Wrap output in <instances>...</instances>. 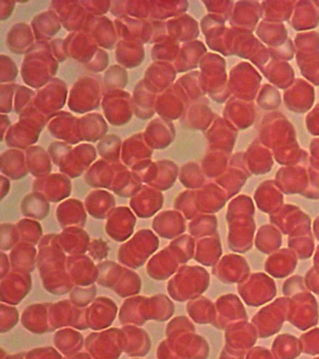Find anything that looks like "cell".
Here are the masks:
<instances>
[{
  "label": "cell",
  "mask_w": 319,
  "mask_h": 359,
  "mask_svg": "<svg viewBox=\"0 0 319 359\" xmlns=\"http://www.w3.org/2000/svg\"><path fill=\"white\" fill-rule=\"evenodd\" d=\"M57 215L61 226H83L86 220V207L78 199H68L58 206Z\"/></svg>",
  "instance_id": "4dcf8cb0"
},
{
  "label": "cell",
  "mask_w": 319,
  "mask_h": 359,
  "mask_svg": "<svg viewBox=\"0 0 319 359\" xmlns=\"http://www.w3.org/2000/svg\"><path fill=\"white\" fill-rule=\"evenodd\" d=\"M123 163L99 159L85 173L86 182L92 187L111 189L117 171L123 167Z\"/></svg>",
  "instance_id": "e0dca14e"
},
{
  "label": "cell",
  "mask_w": 319,
  "mask_h": 359,
  "mask_svg": "<svg viewBox=\"0 0 319 359\" xmlns=\"http://www.w3.org/2000/svg\"><path fill=\"white\" fill-rule=\"evenodd\" d=\"M25 153L30 174L37 179L49 175L52 170V159L48 151L41 146L34 145L25 150Z\"/></svg>",
  "instance_id": "f546056e"
},
{
  "label": "cell",
  "mask_w": 319,
  "mask_h": 359,
  "mask_svg": "<svg viewBox=\"0 0 319 359\" xmlns=\"http://www.w3.org/2000/svg\"><path fill=\"white\" fill-rule=\"evenodd\" d=\"M0 119H1V142H4L7 131L9 130L12 126H11V120L8 115L1 114Z\"/></svg>",
  "instance_id": "f5cc1de1"
},
{
  "label": "cell",
  "mask_w": 319,
  "mask_h": 359,
  "mask_svg": "<svg viewBox=\"0 0 319 359\" xmlns=\"http://www.w3.org/2000/svg\"><path fill=\"white\" fill-rule=\"evenodd\" d=\"M144 139L153 150L169 147L175 139V128L172 122L156 118L148 123L144 131Z\"/></svg>",
  "instance_id": "2e32d148"
},
{
  "label": "cell",
  "mask_w": 319,
  "mask_h": 359,
  "mask_svg": "<svg viewBox=\"0 0 319 359\" xmlns=\"http://www.w3.org/2000/svg\"><path fill=\"white\" fill-rule=\"evenodd\" d=\"M105 92L111 90H124L128 83L127 69L120 65H113L104 73Z\"/></svg>",
  "instance_id": "f35d334b"
},
{
  "label": "cell",
  "mask_w": 319,
  "mask_h": 359,
  "mask_svg": "<svg viewBox=\"0 0 319 359\" xmlns=\"http://www.w3.org/2000/svg\"><path fill=\"white\" fill-rule=\"evenodd\" d=\"M122 144V140L118 136L114 134L107 135L97 143V153L102 159L111 162H120Z\"/></svg>",
  "instance_id": "74e56055"
},
{
  "label": "cell",
  "mask_w": 319,
  "mask_h": 359,
  "mask_svg": "<svg viewBox=\"0 0 319 359\" xmlns=\"http://www.w3.org/2000/svg\"><path fill=\"white\" fill-rule=\"evenodd\" d=\"M50 134L60 142L78 145L83 142L80 132V118L72 112L60 111L49 120L47 125Z\"/></svg>",
  "instance_id": "8fae6325"
},
{
  "label": "cell",
  "mask_w": 319,
  "mask_h": 359,
  "mask_svg": "<svg viewBox=\"0 0 319 359\" xmlns=\"http://www.w3.org/2000/svg\"><path fill=\"white\" fill-rule=\"evenodd\" d=\"M22 212L27 217L43 219L49 212L48 199L40 192L29 194L21 204Z\"/></svg>",
  "instance_id": "d590c367"
},
{
  "label": "cell",
  "mask_w": 319,
  "mask_h": 359,
  "mask_svg": "<svg viewBox=\"0 0 319 359\" xmlns=\"http://www.w3.org/2000/svg\"><path fill=\"white\" fill-rule=\"evenodd\" d=\"M81 3L88 13L93 16H104L111 11V1L109 0H83Z\"/></svg>",
  "instance_id": "f6af8a7d"
},
{
  "label": "cell",
  "mask_w": 319,
  "mask_h": 359,
  "mask_svg": "<svg viewBox=\"0 0 319 359\" xmlns=\"http://www.w3.org/2000/svg\"><path fill=\"white\" fill-rule=\"evenodd\" d=\"M166 28L168 36L176 39L180 43L192 41L198 35L197 22L189 14H183V15L168 20Z\"/></svg>",
  "instance_id": "d4e9b609"
},
{
  "label": "cell",
  "mask_w": 319,
  "mask_h": 359,
  "mask_svg": "<svg viewBox=\"0 0 319 359\" xmlns=\"http://www.w3.org/2000/svg\"><path fill=\"white\" fill-rule=\"evenodd\" d=\"M69 93L65 81L58 78L52 79L36 92L33 105L50 120L62 111L61 109L68 102Z\"/></svg>",
  "instance_id": "5b68a950"
},
{
  "label": "cell",
  "mask_w": 319,
  "mask_h": 359,
  "mask_svg": "<svg viewBox=\"0 0 319 359\" xmlns=\"http://www.w3.org/2000/svg\"><path fill=\"white\" fill-rule=\"evenodd\" d=\"M18 67L10 56H0V83H13L18 78Z\"/></svg>",
  "instance_id": "b9f144b4"
},
{
  "label": "cell",
  "mask_w": 319,
  "mask_h": 359,
  "mask_svg": "<svg viewBox=\"0 0 319 359\" xmlns=\"http://www.w3.org/2000/svg\"><path fill=\"white\" fill-rule=\"evenodd\" d=\"M153 149L147 144L144 132L133 135L123 142L121 162L128 168L144 160L151 159Z\"/></svg>",
  "instance_id": "d6986e66"
},
{
  "label": "cell",
  "mask_w": 319,
  "mask_h": 359,
  "mask_svg": "<svg viewBox=\"0 0 319 359\" xmlns=\"http://www.w3.org/2000/svg\"><path fill=\"white\" fill-rule=\"evenodd\" d=\"M177 83L186 92L189 100H197L203 94V80L200 77V73L197 72L186 73L178 79Z\"/></svg>",
  "instance_id": "ab89813d"
},
{
  "label": "cell",
  "mask_w": 319,
  "mask_h": 359,
  "mask_svg": "<svg viewBox=\"0 0 319 359\" xmlns=\"http://www.w3.org/2000/svg\"><path fill=\"white\" fill-rule=\"evenodd\" d=\"M204 52H205V48L200 41H189L181 44L180 52L173 63L176 72H186L195 69Z\"/></svg>",
  "instance_id": "1f68e13d"
},
{
  "label": "cell",
  "mask_w": 319,
  "mask_h": 359,
  "mask_svg": "<svg viewBox=\"0 0 319 359\" xmlns=\"http://www.w3.org/2000/svg\"><path fill=\"white\" fill-rule=\"evenodd\" d=\"M15 1L10 0H0V20L5 21L10 18L15 8Z\"/></svg>",
  "instance_id": "816d5d0a"
},
{
  "label": "cell",
  "mask_w": 319,
  "mask_h": 359,
  "mask_svg": "<svg viewBox=\"0 0 319 359\" xmlns=\"http://www.w3.org/2000/svg\"><path fill=\"white\" fill-rule=\"evenodd\" d=\"M109 65V55L104 49L100 48L97 50L96 55L90 63L85 66L86 69L90 70L91 72L100 73L106 72L108 69Z\"/></svg>",
  "instance_id": "c3c4849f"
},
{
  "label": "cell",
  "mask_w": 319,
  "mask_h": 359,
  "mask_svg": "<svg viewBox=\"0 0 319 359\" xmlns=\"http://www.w3.org/2000/svg\"><path fill=\"white\" fill-rule=\"evenodd\" d=\"M97 154L96 148L90 143H80L69 151L58 168L69 178H77L86 173L97 161Z\"/></svg>",
  "instance_id": "ba28073f"
},
{
  "label": "cell",
  "mask_w": 319,
  "mask_h": 359,
  "mask_svg": "<svg viewBox=\"0 0 319 359\" xmlns=\"http://www.w3.org/2000/svg\"><path fill=\"white\" fill-rule=\"evenodd\" d=\"M80 132L83 142H97L107 136L108 123L97 112H90L80 118Z\"/></svg>",
  "instance_id": "484cf974"
},
{
  "label": "cell",
  "mask_w": 319,
  "mask_h": 359,
  "mask_svg": "<svg viewBox=\"0 0 319 359\" xmlns=\"http://www.w3.org/2000/svg\"><path fill=\"white\" fill-rule=\"evenodd\" d=\"M117 63L125 69H133L142 64L145 58L144 44L135 41H119L116 47Z\"/></svg>",
  "instance_id": "4316f807"
},
{
  "label": "cell",
  "mask_w": 319,
  "mask_h": 359,
  "mask_svg": "<svg viewBox=\"0 0 319 359\" xmlns=\"http://www.w3.org/2000/svg\"><path fill=\"white\" fill-rule=\"evenodd\" d=\"M158 93L151 88L144 79L140 81L133 90L134 114L142 120L151 119L155 115V103Z\"/></svg>",
  "instance_id": "7402d4cb"
},
{
  "label": "cell",
  "mask_w": 319,
  "mask_h": 359,
  "mask_svg": "<svg viewBox=\"0 0 319 359\" xmlns=\"http://www.w3.org/2000/svg\"><path fill=\"white\" fill-rule=\"evenodd\" d=\"M32 25L20 22L13 25L7 34L6 43L11 52L16 55H27L36 45Z\"/></svg>",
  "instance_id": "ffe728a7"
},
{
  "label": "cell",
  "mask_w": 319,
  "mask_h": 359,
  "mask_svg": "<svg viewBox=\"0 0 319 359\" xmlns=\"http://www.w3.org/2000/svg\"><path fill=\"white\" fill-rule=\"evenodd\" d=\"M103 95L102 79L99 76H83L69 90V108L77 114H90L102 105Z\"/></svg>",
  "instance_id": "3957f363"
},
{
  "label": "cell",
  "mask_w": 319,
  "mask_h": 359,
  "mask_svg": "<svg viewBox=\"0 0 319 359\" xmlns=\"http://www.w3.org/2000/svg\"><path fill=\"white\" fill-rule=\"evenodd\" d=\"M18 86L19 84L15 83L0 84V112L2 114L12 112Z\"/></svg>",
  "instance_id": "60d3db41"
},
{
  "label": "cell",
  "mask_w": 319,
  "mask_h": 359,
  "mask_svg": "<svg viewBox=\"0 0 319 359\" xmlns=\"http://www.w3.org/2000/svg\"><path fill=\"white\" fill-rule=\"evenodd\" d=\"M102 107L105 119L114 126L127 125L134 114L133 98L125 90H111L103 95Z\"/></svg>",
  "instance_id": "8992f818"
},
{
  "label": "cell",
  "mask_w": 319,
  "mask_h": 359,
  "mask_svg": "<svg viewBox=\"0 0 319 359\" xmlns=\"http://www.w3.org/2000/svg\"><path fill=\"white\" fill-rule=\"evenodd\" d=\"M36 42H50L61 29L62 25L54 11H43L33 17L32 22Z\"/></svg>",
  "instance_id": "603a6c76"
},
{
  "label": "cell",
  "mask_w": 319,
  "mask_h": 359,
  "mask_svg": "<svg viewBox=\"0 0 319 359\" xmlns=\"http://www.w3.org/2000/svg\"><path fill=\"white\" fill-rule=\"evenodd\" d=\"M119 41H135L139 43H151L154 36L152 19H136L121 17L114 20Z\"/></svg>",
  "instance_id": "30bf717a"
},
{
  "label": "cell",
  "mask_w": 319,
  "mask_h": 359,
  "mask_svg": "<svg viewBox=\"0 0 319 359\" xmlns=\"http://www.w3.org/2000/svg\"><path fill=\"white\" fill-rule=\"evenodd\" d=\"M72 148H74L72 145L57 140V142L51 143L47 151H48L49 156L51 157L52 162L58 167L60 163L62 161L64 157L68 154Z\"/></svg>",
  "instance_id": "7dc6e473"
},
{
  "label": "cell",
  "mask_w": 319,
  "mask_h": 359,
  "mask_svg": "<svg viewBox=\"0 0 319 359\" xmlns=\"http://www.w3.org/2000/svg\"><path fill=\"white\" fill-rule=\"evenodd\" d=\"M179 178L184 187L196 188L201 182V171L195 163H187L181 168Z\"/></svg>",
  "instance_id": "7bdbcfd3"
},
{
  "label": "cell",
  "mask_w": 319,
  "mask_h": 359,
  "mask_svg": "<svg viewBox=\"0 0 319 359\" xmlns=\"http://www.w3.org/2000/svg\"><path fill=\"white\" fill-rule=\"evenodd\" d=\"M33 190L43 194L48 201L60 202L71 195L72 182L65 174L53 173L36 179Z\"/></svg>",
  "instance_id": "4fadbf2b"
},
{
  "label": "cell",
  "mask_w": 319,
  "mask_h": 359,
  "mask_svg": "<svg viewBox=\"0 0 319 359\" xmlns=\"http://www.w3.org/2000/svg\"><path fill=\"white\" fill-rule=\"evenodd\" d=\"M180 49V42L168 36L166 39L154 44L152 50H151V56H152L154 62L163 61L173 64L177 58Z\"/></svg>",
  "instance_id": "8d00e7d4"
},
{
  "label": "cell",
  "mask_w": 319,
  "mask_h": 359,
  "mask_svg": "<svg viewBox=\"0 0 319 359\" xmlns=\"http://www.w3.org/2000/svg\"><path fill=\"white\" fill-rule=\"evenodd\" d=\"M184 218L177 210H166L159 213L154 220L153 226L162 237H173L184 229Z\"/></svg>",
  "instance_id": "836d02e7"
},
{
  "label": "cell",
  "mask_w": 319,
  "mask_h": 359,
  "mask_svg": "<svg viewBox=\"0 0 319 359\" xmlns=\"http://www.w3.org/2000/svg\"><path fill=\"white\" fill-rule=\"evenodd\" d=\"M85 207L94 218L103 219L108 217L114 210L116 199L107 191L99 189L86 196Z\"/></svg>",
  "instance_id": "f1b7e54d"
},
{
  "label": "cell",
  "mask_w": 319,
  "mask_h": 359,
  "mask_svg": "<svg viewBox=\"0 0 319 359\" xmlns=\"http://www.w3.org/2000/svg\"><path fill=\"white\" fill-rule=\"evenodd\" d=\"M189 98L180 84H175L163 92L158 93L155 103V111L162 120L172 122L183 116L189 107Z\"/></svg>",
  "instance_id": "52a82bcc"
},
{
  "label": "cell",
  "mask_w": 319,
  "mask_h": 359,
  "mask_svg": "<svg viewBox=\"0 0 319 359\" xmlns=\"http://www.w3.org/2000/svg\"><path fill=\"white\" fill-rule=\"evenodd\" d=\"M36 92L30 87L19 86L15 92V103H13V109L16 114L20 115L25 109L32 104Z\"/></svg>",
  "instance_id": "ee69618b"
},
{
  "label": "cell",
  "mask_w": 319,
  "mask_h": 359,
  "mask_svg": "<svg viewBox=\"0 0 319 359\" xmlns=\"http://www.w3.org/2000/svg\"><path fill=\"white\" fill-rule=\"evenodd\" d=\"M151 10V0H117L111 1L110 11L116 18L150 19Z\"/></svg>",
  "instance_id": "83f0119b"
},
{
  "label": "cell",
  "mask_w": 319,
  "mask_h": 359,
  "mask_svg": "<svg viewBox=\"0 0 319 359\" xmlns=\"http://www.w3.org/2000/svg\"><path fill=\"white\" fill-rule=\"evenodd\" d=\"M177 73L172 63L156 61L148 67L144 73V80L158 94L175 83Z\"/></svg>",
  "instance_id": "ac0fdd59"
},
{
  "label": "cell",
  "mask_w": 319,
  "mask_h": 359,
  "mask_svg": "<svg viewBox=\"0 0 319 359\" xmlns=\"http://www.w3.org/2000/svg\"><path fill=\"white\" fill-rule=\"evenodd\" d=\"M150 19L166 22L186 14L189 8V2L176 1V0H151Z\"/></svg>",
  "instance_id": "d6a6232c"
},
{
  "label": "cell",
  "mask_w": 319,
  "mask_h": 359,
  "mask_svg": "<svg viewBox=\"0 0 319 359\" xmlns=\"http://www.w3.org/2000/svg\"><path fill=\"white\" fill-rule=\"evenodd\" d=\"M49 119L34 105L30 104L19 115L18 122L11 126L4 142L10 148L27 150L34 146Z\"/></svg>",
  "instance_id": "7a4b0ae2"
},
{
  "label": "cell",
  "mask_w": 319,
  "mask_h": 359,
  "mask_svg": "<svg viewBox=\"0 0 319 359\" xmlns=\"http://www.w3.org/2000/svg\"><path fill=\"white\" fill-rule=\"evenodd\" d=\"M49 45L53 55L60 63L68 59L69 55L67 53L65 39H54L49 42Z\"/></svg>",
  "instance_id": "f907efd6"
},
{
  "label": "cell",
  "mask_w": 319,
  "mask_h": 359,
  "mask_svg": "<svg viewBox=\"0 0 319 359\" xmlns=\"http://www.w3.org/2000/svg\"><path fill=\"white\" fill-rule=\"evenodd\" d=\"M142 187V184L137 178L135 174L127 165H123V167L117 171L111 190H113L117 195L130 198V196L135 195Z\"/></svg>",
  "instance_id": "e575fe53"
},
{
  "label": "cell",
  "mask_w": 319,
  "mask_h": 359,
  "mask_svg": "<svg viewBox=\"0 0 319 359\" xmlns=\"http://www.w3.org/2000/svg\"><path fill=\"white\" fill-rule=\"evenodd\" d=\"M19 232H24L23 234L27 238L40 237L41 229L40 224L37 222L24 219L18 224Z\"/></svg>",
  "instance_id": "681fc988"
},
{
  "label": "cell",
  "mask_w": 319,
  "mask_h": 359,
  "mask_svg": "<svg viewBox=\"0 0 319 359\" xmlns=\"http://www.w3.org/2000/svg\"><path fill=\"white\" fill-rule=\"evenodd\" d=\"M83 31L88 34L100 48L104 50L114 49L119 41L114 22L106 16L90 15Z\"/></svg>",
  "instance_id": "7c38bea8"
},
{
  "label": "cell",
  "mask_w": 319,
  "mask_h": 359,
  "mask_svg": "<svg viewBox=\"0 0 319 359\" xmlns=\"http://www.w3.org/2000/svg\"><path fill=\"white\" fill-rule=\"evenodd\" d=\"M195 194L186 191L178 198L175 199V208L176 210H181L184 215H186V218H191L193 210H194L195 203L192 201L195 198Z\"/></svg>",
  "instance_id": "bcb514c9"
},
{
  "label": "cell",
  "mask_w": 319,
  "mask_h": 359,
  "mask_svg": "<svg viewBox=\"0 0 319 359\" xmlns=\"http://www.w3.org/2000/svg\"><path fill=\"white\" fill-rule=\"evenodd\" d=\"M0 180H1V199H4L5 196H7V194L9 193L10 181L9 178L4 175H1Z\"/></svg>",
  "instance_id": "db71d44e"
},
{
  "label": "cell",
  "mask_w": 319,
  "mask_h": 359,
  "mask_svg": "<svg viewBox=\"0 0 319 359\" xmlns=\"http://www.w3.org/2000/svg\"><path fill=\"white\" fill-rule=\"evenodd\" d=\"M163 201L161 191L145 184L131 198L130 207L139 217L148 218L161 209Z\"/></svg>",
  "instance_id": "9a60e30c"
},
{
  "label": "cell",
  "mask_w": 319,
  "mask_h": 359,
  "mask_svg": "<svg viewBox=\"0 0 319 359\" xmlns=\"http://www.w3.org/2000/svg\"><path fill=\"white\" fill-rule=\"evenodd\" d=\"M58 65L60 62L53 55L49 42H36L22 63V79L30 88L41 89L55 78Z\"/></svg>",
  "instance_id": "6da1fadb"
},
{
  "label": "cell",
  "mask_w": 319,
  "mask_h": 359,
  "mask_svg": "<svg viewBox=\"0 0 319 359\" xmlns=\"http://www.w3.org/2000/svg\"><path fill=\"white\" fill-rule=\"evenodd\" d=\"M136 217L131 210L127 207L114 209L108 216L107 231L116 241H122L130 237L133 233Z\"/></svg>",
  "instance_id": "44dd1931"
},
{
  "label": "cell",
  "mask_w": 319,
  "mask_h": 359,
  "mask_svg": "<svg viewBox=\"0 0 319 359\" xmlns=\"http://www.w3.org/2000/svg\"><path fill=\"white\" fill-rule=\"evenodd\" d=\"M130 170L142 184L159 191L170 189L175 184L179 173L178 165L168 159L156 162L151 159L144 160L134 165Z\"/></svg>",
  "instance_id": "277c9868"
},
{
  "label": "cell",
  "mask_w": 319,
  "mask_h": 359,
  "mask_svg": "<svg viewBox=\"0 0 319 359\" xmlns=\"http://www.w3.org/2000/svg\"><path fill=\"white\" fill-rule=\"evenodd\" d=\"M0 170L2 175L12 180H20L29 173L26 153L19 149L11 148L0 156Z\"/></svg>",
  "instance_id": "cb8c5ba5"
},
{
  "label": "cell",
  "mask_w": 319,
  "mask_h": 359,
  "mask_svg": "<svg viewBox=\"0 0 319 359\" xmlns=\"http://www.w3.org/2000/svg\"><path fill=\"white\" fill-rule=\"evenodd\" d=\"M50 10L57 14L62 27L71 33L83 31L91 15L81 1L74 0L52 1L50 3Z\"/></svg>",
  "instance_id": "9c48e42d"
},
{
  "label": "cell",
  "mask_w": 319,
  "mask_h": 359,
  "mask_svg": "<svg viewBox=\"0 0 319 359\" xmlns=\"http://www.w3.org/2000/svg\"><path fill=\"white\" fill-rule=\"evenodd\" d=\"M67 53L69 57L74 59L86 66L90 63L97 50L99 45L85 31H77L69 34L65 39Z\"/></svg>",
  "instance_id": "5bb4252c"
}]
</instances>
